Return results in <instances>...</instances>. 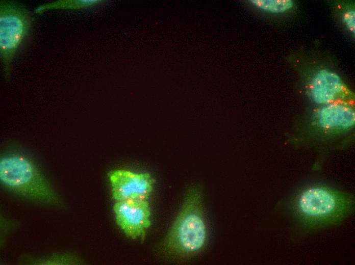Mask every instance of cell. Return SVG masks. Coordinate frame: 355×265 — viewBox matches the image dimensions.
<instances>
[{
  "label": "cell",
  "instance_id": "1",
  "mask_svg": "<svg viewBox=\"0 0 355 265\" xmlns=\"http://www.w3.org/2000/svg\"><path fill=\"white\" fill-rule=\"evenodd\" d=\"M288 207L296 229L306 234L337 225L349 217L354 209V198L327 185L312 183L298 190L289 200Z\"/></svg>",
  "mask_w": 355,
  "mask_h": 265
},
{
  "label": "cell",
  "instance_id": "2",
  "mask_svg": "<svg viewBox=\"0 0 355 265\" xmlns=\"http://www.w3.org/2000/svg\"><path fill=\"white\" fill-rule=\"evenodd\" d=\"M354 128V105L327 104L319 105L303 123L295 124L290 140L294 144L327 152L350 143Z\"/></svg>",
  "mask_w": 355,
  "mask_h": 265
},
{
  "label": "cell",
  "instance_id": "3",
  "mask_svg": "<svg viewBox=\"0 0 355 265\" xmlns=\"http://www.w3.org/2000/svg\"><path fill=\"white\" fill-rule=\"evenodd\" d=\"M210 238L201 189H188L183 205L163 243L169 256L186 259L200 255L206 249Z\"/></svg>",
  "mask_w": 355,
  "mask_h": 265
},
{
  "label": "cell",
  "instance_id": "4",
  "mask_svg": "<svg viewBox=\"0 0 355 265\" xmlns=\"http://www.w3.org/2000/svg\"><path fill=\"white\" fill-rule=\"evenodd\" d=\"M0 179L7 188L23 197L46 203L61 204L37 167L23 154L14 152L2 155Z\"/></svg>",
  "mask_w": 355,
  "mask_h": 265
},
{
  "label": "cell",
  "instance_id": "5",
  "mask_svg": "<svg viewBox=\"0 0 355 265\" xmlns=\"http://www.w3.org/2000/svg\"><path fill=\"white\" fill-rule=\"evenodd\" d=\"M33 17L22 4L10 1L0 3V56L6 77L13 61L30 35Z\"/></svg>",
  "mask_w": 355,
  "mask_h": 265
},
{
  "label": "cell",
  "instance_id": "6",
  "mask_svg": "<svg viewBox=\"0 0 355 265\" xmlns=\"http://www.w3.org/2000/svg\"><path fill=\"white\" fill-rule=\"evenodd\" d=\"M311 99L319 105L345 103L354 105L353 92L337 73L326 69L316 72L307 86Z\"/></svg>",
  "mask_w": 355,
  "mask_h": 265
},
{
  "label": "cell",
  "instance_id": "7",
  "mask_svg": "<svg viewBox=\"0 0 355 265\" xmlns=\"http://www.w3.org/2000/svg\"><path fill=\"white\" fill-rule=\"evenodd\" d=\"M113 198L117 201L148 200L154 180L148 173H137L125 169L109 173Z\"/></svg>",
  "mask_w": 355,
  "mask_h": 265
},
{
  "label": "cell",
  "instance_id": "8",
  "mask_svg": "<svg viewBox=\"0 0 355 265\" xmlns=\"http://www.w3.org/2000/svg\"><path fill=\"white\" fill-rule=\"evenodd\" d=\"M116 222L129 237L143 238L150 225L148 200L117 201L113 206Z\"/></svg>",
  "mask_w": 355,
  "mask_h": 265
},
{
  "label": "cell",
  "instance_id": "9",
  "mask_svg": "<svg viewBox=\"0 0 355 265\" xmlns=\"http://www.w3.org/2000/svg\"><path fill=\"white\" fill-rule=\"evenodd\" d=\"M102 2L99 0H60L40 5L35 11L37 14H41L50 10H80L95 6Z\"/></svg>",
  "mask_w": 355,
  "mask_h": 265
},
{
  "label": "cell",
  "instance_id": "10",
  "mask_svg": "<svg viewBox=\"0 0 355 265\" xmlns=\"http://www.w3.org/2000/svg\"><path fill=\"white\" fill-rule=\"evenodd\" d=\"M250 2L256 7L273 13L285 12L293 5L291 0H254Z\"/></svg>",
  "mask_w": 355,
  "mask_h": 265
},
{
  "label": "cell",
  "instance_id": "11",
  "mask_svg": "<svg viewBox=\"0 0 355 265\" xmlns=\"http://www.w3.org/2000/svg\"><path fill=\"white\" fill-rule=\"evenodd\" d=\"M343 19L346 26L350 32L354 34L355 31V12L353 10L346 11L343 15Z\"/></svg>",
  "mask_w": 355,
  "mask_h": 265
}]
</instances>
